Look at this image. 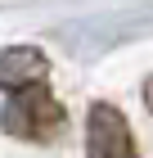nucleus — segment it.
Returning a JSON list of instances; mask_svg holds the SVG:
<instances>
[{
	"instance_id": "2",
	"label": "nucleus",
	"mask_w": 153,
	"mask_h": 158,
	"mask_svg": "<svg viewBox=\"0 0 153 158\" xmlns=\"http://www.w3.org/2000/svg\"><path fill=\"white\" fill-rule=\"evenodd\" d=\"M86 158H140L131 122L117 104H90L86 113Z\"/></svg>"
},
{
	"instance_id": "1",
	"label": "nucleus",
	"mask_w": 153,
	"mask_h": 158,
	"mask_svg": "<svg viewBox=\"0 0 153 158\" xmlns=\"http://www.w3.org/2000/svg\"><path fill=\"white\" fill-rule=\"evenodd\" d=\"M0 127L14 140H32V145H50L59 140L63 127H68V113L54 95H50V81H36L27 90H14L0 109Z\"/></svg>"
},
{
	"instance_id": "4",
	"label": "nucleus",
	"mask_w": 153,
	"mask_h": 158,
	"mask_svg": "<svg viewBox=\"0 0 153 158\" xmlns=\"http://www.w3.org/2000/svg\"><path fill=\"white\" fill-rule=\"evenodd\" d=\"M144 104H149V109H153V77H149V81H144Z\"/></svg>"
},
{
	"instance_id": "3",
	"label": "nucleus",
	"mask_w": 153,
	"mask_h": 158,
	"mask_svg": "<svg viewBox=\"0 0 153 158\" xmlns=\"http://www.w3.org/2000/svg\"><path fill=\"white\" fill-rule=\"evenodd\" d=\"M50 77V59H45V50H36V45H9V50H0V90H27V86L36 81H45Z\"/></svg>"
}]
</instances>
